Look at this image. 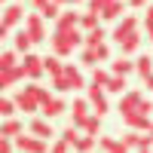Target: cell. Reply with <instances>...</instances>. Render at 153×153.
Here are the masks:
<instances>
[{"label":"cell","mask_w":153,"mask_h":153,"mask_svg":"<svg viewBox=\"0 0 153 153\" xmlns=\"http://www.w3.org/2000/svg\"><path fill=\"white\" fill-rule=\"evenodd\" d=\"M80 43H86V34H83L80 28H71V31H55L52 37H49L52 55H58V58H68V55H71Z\"/></svg>","instance_id":"1"},{"label":"cell","mask_w":153,"mask_h":153,"mask_svg":"<svg viewBox=\"0 0 153 153\" xmlns=\"http://www.w3.org/2000/svg\"><path fill=\"white\" fill-rule=\"evenodd\" d=\"M25 9L19 6V3H9L6 9H3V19H0V37H9V31L16 28V25H25Z\"/></svg>","instance_id":"2"},{"label":"cell","mask_w":153,"mask_h":153,"mask_svg":"<svg viewBox=\"0 0 153 153\" xmlns=\"http://www.w3.org/2000/svg\"><path fill=\"white\" fill-rule=\"evenodd\" d=\"M22 28L31 34V40H34V43L49 40V37H46V25H43V16H40V12H31V16L25 19V25H22Z\"/></svg>","instance_id":"3"},{"label":"cell","mask_w":153,"mask_h":153,"mask_svg":"<svg viewBox=\"0 0 153 153\" xmlns=\"http://www.w3.org/2000/svg\"><path fill=\"white\" fill-rule=\"evenodd\" d=\"M89 98H74V104H71V126H76V129H83L86 126V120L92 117L89 113Z\"/></svg>","instance_id":"4"},{"label":"cell","mask_w":153,"mask_h":153,"mask_svg":"<svg viewBox=\"0 0 153 153\" xmlns=\"http://www.w3.org/2000/svg\"><path fill=\"white\" fill-rule=\"evenodd\" d=\"M135 34H138V19H135V16H123V22L113 28V40H117V43H126V40L135 37Z\"/></svg>","instance_id":"5"},{"label":"cell","mask_w":153,"mask_h":153,"mask_svg":"<svg viewBox=\"0 0 153 153\" xmlns=\"http://www.w3.org/2000/svg\"><path fill=\"white\" fill-rule=\"evenodd\" d=\"M22 68H25V74H28V80H31V83H34V80H40V76L46 74V65H43V58H40V55H25Z\"/></svg>","instance_id":"6"},{"label":"cell","mask_w":153,"mask_h":153,"mask_svg":"<svg viewBox=\"0 0 153 153\" xmlns=\"http://www.w3.org/2000/svg\"><path fill=\"white\" fill-rule=\"evenodd\" d=\"M16 147L22 153H46V141H40V138H34V135H19Z\"/></svg>","instance_id":"7"},{"label":"cell","mask_w":153,"mask_h":153,"mask_svg":"<svg viewBox=\"0 0 153 153\" xmlns=\"http://www.w3.org/2000/svg\"><path fill=\"white\" fill-rule=\"evenodd\" d=\"M123 123L129 126L132 132H150V129H153L150 117H144V113H126V117H123Z\"/></svg>","instance_id":"8"},{"label":"cell","mask_w":153,"mask_h":153,"mask_svg":"<svg viewBox=\"0 0 153 153\" xmlns=\"http://www.w3.org/2000/svg\"><path fill=\"white\" fill-rule=\"evenodd\" d=\"M141 101H144L141 92H126V95L120 98V113H123V117H126V113H138Z\"/></svg>","instance_id":"9"},{"label":"cell","mask_w":153,"mask_h":153,"mask_svg":"<svg viewBox=\"0 0 153 153\" xmlns=\"http://www.w3.org/2000/svg\"><path fill=\"white\" fill-rule=\"evenodd\" d=\"M65 110H71V107H68V104H65V101H61V98H49L46 104L40 107L43 120H55V117H61V113H65Z\"/></svg>","instance_id":"10"},{"label":"cell","mask_w":153,"mask_h":153,"mask_svg":"<svg viewBox=\"0 0 153 153\" xmlns=\"http://www.w3.org/2000/svg\"><path fill=\"white\" fill-rule=\"evenodd\" d=\"M80 16H83V12H74V9L61 12V19L55 22V31H71V28H80Z\"/></svg>","instance_id":"11"},{"label":"cell","mask_w":153,"mask_h":153,"mask_svg":"<svg viewBox=\"0 0 153 153\" xmlns=\"http://www.w3.org/2000/svg\"><path fill=\"white\" fill-rule=\"evenodd\" d=\"M31 135L40 138V141H49V138L55 135V132H52V123H49V120H34V123H31Z\"/></svg>","instance_id":"12"},{"label":"cell","mask_w":153,"mask_h":153,"mask_svg":"<svg viewBox=\"0 0 153 153\" xmlns=\"http://www.w3.org/2000/svg\"><path fill=\"white\" fill-rule=\"evenodd\" d=\"M43 65H46V74L52 76V80H55V76H65V71H68V65H65L58 55H46V58H43Z\"/></svg>","instance_id":"13"},{"label":"cell","mask_w":153,"mask_h":153,"mask_svg":"<svg viewBox=\"0 0 153 153\" xmlns=\"http://www.w3.org/2000/svg\"><path fill=\"white\" fill-rule=\"evenodd\" d=\"M16 104H19V110H25V113H37V110L43 107L40 101H37V98H31L28 92H25V89H22V92L16 95Z\"/></svg>","instance_id":"14"},{"label":"cell","mask_w":153,"mask_h":153,"mask_svg":"<svg viewBox=\"0 0 153 153\" xmlns=\"http://www.w3.org/2000/svg\"><path fill=\"white\" fill-rule=\"evenodd\" d=\"M98 147L104 153H129V147H126L123 141H117V138H110V135H101L98 138Z\"/></svg>","instance_id":"15"},{"label":"cell","mask_w":153,"mask_h":153,"mask_svg":"<svg viewBox=\"0 0 153 153\" xmlns=\"http://www.w3.org/2000/svg\"><path fill=\"white\" fill-rule=\"evenodd\" d=\"M22 129H25V126H22V120H16V117H12V120H6L3 126H0V138H9V141H16V138L22 135Z\"/></svg>","instance_id":"16"},{"label":"cell","mask_w":153,"mask_h":153,"mask_svg":"<svg viewBox=\"0 0 153 153\" xmlns=\"http://www.w3.org/2000/svg\"><path fill=\"white\" fill-rule=\"evenodd\" d=\"M98 19H101L98 12L86 9L83 16H80V31H83V34H92V31H98V28H101V25H98Z\"/></svg>","instance_id":"17"},{"label":"cell","mask_w":153,"mask_h":153,"mask_svg":"<svg viewBox=\"0 0 153 153\" xmlns=\"http://www.w3.org/2000/svg\"><path fill=\"white\" fill-rule=\"evenodd\" d=\"M25 76H28V74H25V68H22V65H19L16 71H0V89H9L12 83L25 80Z\"/></svg>","instance_id":"18"},{"label":"cell","mask_w":153,"mask_h":153,"mask_svg":"<svg viewBox=\"0 0 153 153\" xmlns=\"http://www.w3.org/2000/svg\"><path fill=\"white\" fill-rule=\"evenodd\" d=\"M31 46H34V40H31V34L28 31H19L16 34V40H12V49H16V52H25V55H31Z\"/></svg>","instance_id":"19"},{"label":"cell","mask_w":153,"mask_h":153,"mask_svg":"<svg viewBox=\"0 0 153 153\" xmlns=\"http://www.w3.org/2000/svg\"><path fill=\"white\" fill-rule=\"evenodd\" d=\"M135 71H138L141 80L153 76V58H150V55H138V58H135Z\"/></svg>","instance_id":"20"},{"label":"cell","mask_w":153,"mask_h":153,"mask_svg":"<svg viewBox=\"0 0 153 153\" xmlns=\"http://www.w3.org/2000/svg\"><path fill=\"white\" fill-rule=\"evenodd\" d=\"M19 68V52L16 49H3L0 52V71H16Z\"/></svg>","instance_id":"21"},{"label":"cell","mask_w":153,"mask_h":153,"mask_svg":"<svg viewBox=\"0 0 153 153\" xmlns=\"http://www.w3.org/2000/svg\"><path fill=\"white\" fill-rule=\"evenodd\" d=\"M132 71H135V61H129L126 55H120V58L110 65V74H117V76H126V74H132Z\"/></svg>","instance_id":"22"},{"label":"cell","mask_w":153,"mask_h":153,"mask_svg":"<svg viewBox=\"0 0 153 153\" xmlns=\"http://www.w3.org/2000/svg\"><path fill=\"white\" fill-rule=\"evenodd\" d=\"M25 92H28L31 98H37V101H40V104H46V101L52 98V95H49V89H43V86H37V83H31V86H25Z\"/></svg>","instance_id":"23"},{"label":"cell","mask_w":153,"mask_h":153,"mask_svg":"<svg viewBox=\"0 0 153 153\" xmlns=\"http://www.w3.org/2000/svg\"><path fill=\"white\" fill-rule=\"evenodd\" d=\"M83 132H86V135H92V138H101V135H98V132H101V117H98V113H92V117L86 120Z\"/></svg>","instance_id":"24"},{"label":"cell","mask_w":153,"mask_h":153,"mask_svg":"<svg viewBox=\"0 0 153 153\" xmlns=\"http://www.w3.org/2000/svg\"><path fill=\"white\" fill-rule=\"evenodd\" d=\"M16 110H19V104H16L12 98H0V117L12 120V117H16Z\"/></svg>","instance_id":"25"},{"label":"cell","mask_w":153,"mask_h":153,"mask_svg":"<svg viewBox=\"0 0 153 153\" xmlns=\"http://www.w3.org/2000/svg\"><path fill=\"white\" fill-rule=\"evenodd\" d=\"M104 92H117V95H126V76H117V74H113Z\"/></svg>","instance_id":"26"},{"label":"cell","mask_w":153,"mask_h":153,"mask_svg":"<svg viewBox=\"0 0 153 153\" xmlns=\"http://www.w3.org/2000/svg\"><path fill=\"white\" fill-rule=\"evenodd\" d=\"M120 12H123V0H113V3L101 12V19H104V22H113V19H120Z\"/></svg>","instance_id":"27"},{"label":"cell","mask_w":153,"mask_h":153,"mask_svg":"<svg viewBox=\"0 0 153 153\" xmlns=\"http://www.w3.org/2000/svg\"><path fill=\"white\" fill-rule=\"evenodd\" d=\"M123 144L129 147V150H141V132H132L129 129V132L123 135Z\"/></svg>","instance_id":"28"},{"label":"cell","mask_w":153,"mask_h":153,"mask_svg":"<svg viewBox=\"0 0 153 153\" xmlns=\"http://www.w3.org/2000/svg\"><path fill=\"white\" fill-rule=\"evenodd\" d=\"M80 129H76V126H68V129L65 132H61V141H65V144H71V147H76V141H80Z\"/></svg>","instance_id":"29"},{"label":"cell","mask_w":153,"mask_h":153,"mask_svg":"<svg viewBox=\"0 0 153 153\" xmlns=\"http://www.w3.org/2000/svg\"><path fill=\"white\" fill-rule=\"evenodd\" d=\"M104 37H107V34L98 28V31H92V34H86V43H83V46H86V49H95V46L104 43Z\"/></svg>","instance_id":"30"},{"label":"cell","mask_w":153,"mask_h":153,"mask_svg":"<svg viewBox=\"0 0 153 153\" xmlns=\"http://www.w3.org/2000/svg\"><path fill=\"white\" fill-rule=\"evenodd\" d=\"M110 76H113V74H107V71H101V68H95V71H92V86H101V89H107V83H110Z\"/></svg>","instance_id":"31"},{"label":"cell","mask_w":153,"mask_h":153,"mask_svg":"<svg viewBox=\"0 0 153 153\" xmlns=\"http://www.w3.org/2000/svg\"><path fill=\"white\" fill-rule=\"evenodd\" d=\"M80 61L86 68H95L98 61H101V55H98V49H83V55H80Z\"/></svg>","instance_id":"32"},{"label":"cell","mask_w":153,"mask_h":153,"mask_svg":"<svg viewBox=\"0 0 153 153\" xmlns=\"http://www.w3.org/2000/svg\"><path fill=\"white\" fill-rule=\"evenodd\" d=\"M95 144H98V138H92V135H83L80 141H76V147H74V150H76V153H89Z\"/></svg>","instance_id":"33"},{"label":"cell","mask_w":153,"mask_h":153,"mask_svg":"<svg viewBox=\"0 0 153 153\" xmlns=\"http://www.w3.org/2000/svg\"><path fill=\"white\" fill-rule=\"evenodd\" d=\"M138 46H141V37H129L126 43H120V49H123V55H132V52H138Z\"/></svg>","instance_id":"34"},{"label":"cell","mask_w":153,"mask_h":153,"mask_svg":"<svg viewBox=\"0 0 153 153\" xmlns=\"http://www.w3.org/2000/svg\"><path fill=\"white\" fill-rule=\"evenodd\" d=\"M65 74H68V80H71V86H74V89H83V86H86V83H83V76H80V71H76L74 65H68V71H65Z\"/></svg>","instance_id":"35"},{"label":"cell","mask_w":153,"mask_h":153,"mask_svg":"<svg viewBox=\"0 0 153 153\" xmlns=\"http://www.w3.org/2000/svg\"><path fill=\"white\" fill-rule=\"evenodd\" d=\"M52 89H55V92H74V86H71V80H68V74H65V76H55V80H52Z\"/></svg>","instance_id":"36"},{"label":"cell","mask_w":153,"mask_h":153,"mask_svg":"<svg viewBox=\"0 0 153 153\" xmlns=\"http://www.w3.org/2000/svg\"><path fill=\"white\" fill-rule=\"evenodd\" d=\"M113 3V0H89V9H92V12H98V16H101V12H104L107 6Z\"/></svg>","instance_id":"37"},{"label":"cell","mask_w":153,"mask_h":153,"mask_svg":"<svg viewBox=\"0 0 153 153\" xmlns=\"http://www.w3.org/2000/svg\"><path fill=\"white\" fill-rule=\"evenodd\" d=\"M49 153H71V144H65V141L58 138V141L52 144V150H49Z\"/></svg>","instance_id":"38"},{"label":"cell","mask_w":153,"mask_h":153,"mask_svg":"<svg viewBox=\"0 0 153 153\" xmlns=\"http://www.w3.org/2000/svg\"><path fill=\"white\" fill-rule=\"evenodd\" d=\"M49 3H52V0H31V6H34V12H43Z\"/></svg>","instance_id":"39"},{"label":"cell","mask_w":153,"mask_h":153,"mask_svg":"<svg viewBox=\"0 0 153 153\" xmlns=\"http://www.w3.org/2000/svg\"><path fill=\"white\" fill-rule=\"evenodd\" d=\"M138 113H144V117H150V113H153V104H150L147 98L141 101V107H138Z\"/></svg>","instance_id":"40"},{"label":"cell","mask_w":153,"mask_h":153,"mask_svg":"<svg viewBox=\"0 0 153 153\" xmlns=\"http://www.w3.org/2000/svg\"><path fill=\"white\" fill-rule=\"evenodd\" d=\"M144 25H147V31H153V3L147 6V16H144Z\"/></svg>","instance_id":"41"},{"label":"cell","mask_w":153,"mask_h":153,"mask_svg":"<svg viewBox=\"0 0 153 153\" xmlns=\"http://www.w3.org/2000/svg\"><path fill=\"white\" fill-rule=\"evenodd\" d=\"M0 153H12V141L9 138H0Z\"/></svg>","instance_id":"42"},{"label":"cell","mask_w":153,"mask_h":153,"mask_svg":"<svg viewBox=\"0 0 153 153\" xmlns=\"http://www.w3.org/2000/svg\"><path fill=\"white\" fill-rule=\"evenodd\" d=\"M126 3H129V6H135V9H138V6H144L147 0H126Z\"/></svg>","instance_id":"43"},{"label":"cell","mask_w":153,"mask_h":153,"mask_svg":"<svg viewBox=\"0 0 153 153\" xmlns=\"http://www.w3.org/2000/svg\"><path fill=\"white\" fill-rule=\"evenodd\" d=\"M52 3H58V6H68V3H71V0H52Z\"/></svg>","instance_id":"44"},{"label":"cell","mask_w":153,"mask_h":153,"mask_svg":"<svg viewBox=\"0 0 153 153\" xmlns=\"http://www.w3.org/2000/svg\"><path fill=\"white\" fill-rule=\"evenodd\" d=\"M144 83H147V89H153V76H147V80H144Z\"/></svg>","instance_id":"45"},{"label":"cell","mask_w":153,"mask_h":153,"mask_svg":"<svg viewBox=\"0 0 153 153\" xmlns=\"http://www.w3.org/2000/svg\"><path fill=\"white\" fill-rule=\"evenodd\" d=\"M138 153H153V150H138Z\"/></svg>","instance_id":"46"},{"label":"cell","mask_w":153,"mask_h":153,"mask_svg":"<svg viewBox=\"0 0 153 153\" xmlns=\"http://www.w3.org/2000/svg\"><path fill=\"white\" fill-rule=\"evenodd\" d=\"M71 3H80V0H71Z\"/></svg>","instance_id":"47"},{"label":"cell","mask_w":153,"mask_h":153,"mask_svg":"<svg viewBox=\"0 0 153 153\" xmlns=\"http://www.w3.org/2000/svg\"><path fill=\"white\" fill-rule=\"evenodd\" d=\"M150 138H153V129H150Z\"/></svg>","instance_id":"48"}]
</instances>
